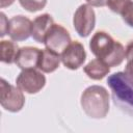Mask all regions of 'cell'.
Here are the masks:
<instances>
[{
	"label": "cell",
	"mask_w": 133,
	"mask_h": 133,
	"mask_svg": "<svg viewBox=\"0 0 133 133\" xmlns=\"http://www.w3.org/2000/svg\"><path fill=\"white\" fill-rule=\"evenodd\" d=\"M16 83L21 90L32 95L38 92L45 86L46 77L35 69H26L18 75Z\"/></svg>",
	"instance_id": "6"
},
{
	"label": "cell",
	"mask_w": 133,
	"mask_h": 133,
	"mask_svg": "<svg viewBox=\"0 0 133 133\" xmlns=\"http://www.w3.org/2000/svg\"><path fill=\"white\" fill-rule=\"evenodd\" d=\"M60 58L65 68L70 70L79 69L86 58V53L83 45L77 41L71 42L68 47L61 52Z\"/></svg>",
	"instance_id": "8"
},
{
	"label": "cell",
	"mask_w": 133,
	"mask_h": 133,
	"mask_svg": "<svg viewBox=\"0 0 133 133\" xmlns=\"http://www.w3.org/2000/svg\"><path fill=\"white\" fill-rule=\"evenodd\" d=\"M19 3L27 11L35 12L46 6L47 0H19Z\"/></svg>",
	"instance_id": "15"
},
{
	"label": "cell",
	"mask_w": 133,
	"mask_h": 133,
	"mask_svg": "<svg viewBox=\"0 0 133 133\" xmlns=\"http://www.w3.org/2000/svg\"><path fill=\"white\" fill-rule=\"evenodd\" d=\"M130 2H131V0H107L106 5L113 12L122 15L124 9L128 6V4Z\"/></svg>",
	"instance_id": "16"
},
{
	"label": "cell",
	"mask_w": 133,
	"mask_h": 133,
	"mask_svg": "<svg viewBox=\"0 0 133 133\" xmlns=\"http://www.w3.org/2000/svg\"><path fill=\"white\" fill-rule=\"evenodd\" d=\"M0 102L1 106L10 112L20 111L25 104V97L23 90L18 86L9 84L5 79H1L0 82Z\"/></svg>",
	"instance_id": "4"
},
{
	"label": "cell",
	"mask_w": 133,
	"mask_h": 133,
	"mask_svg": "<svg viewBox=\"0 0 133 133\" xmlns=\"http://www.w3.org/2000/svg\"><path fill=\"white\" fill-rule=\"evenodd\" d=\"M89 49L97 58L109 66H117L126 58L124 46L104 31H98L92 35L89 41Z\"/></svg>",
	"instance_id": "1"
},
{
	"label": "cell",
	"mask_w": 133,
	"mask_h": 133,
	"mask_svg": "<svg viewBox=\"0 0 133 133\" xmlns=\"http://www.w3.org/2000/svg\"><path fill=\"white\" fill-rule=\"evenodd\" d=\"M54 24L53 18L49 14H43L37 16L32 22V31L31 36L37 43H44L45 36L49 31L50 27Z\"/></svg>",
	"instance_id": "11"
},
{
	"label": "cell",
	"mask_w": 133,
	"mask_h": 133,
	"mask_svg": "<svg viewBox=\"0 0 133 133\" xmlns=\"http://www.w3.org/2000/svg\"><path fill=\"white\" fill-rule=\"evenodd\" d=\"M87 3L91 6H98V7H102L106 5L107 0H86Z\"/></svg>",
	"instance_id": "20"
},
{
	"label": "cell",
	"mask_w": 133,
	"mask_h": 133,
	"mask_svg": "<svg viewBox=\"0 0 133 133\" xmlns=\"http://www.w3.org/2000/svg\"><path fill=\"white\" fill-rule=\"evenodd\" d=\"M0 19H1V36H4L5 34H7L8 31V22L9 20L6 19V16L4 15V12L0 14Z\"/></svg>",
	"instance_id": "18"
},
{
	"label": "cell",
	"mask_w": 133,
	"mask_h": 133,
	"mask_svg": "<svg viewBox=\"0 0 133 133\" xmlns=\"http://www.w3.org/2000/svg\"><path fill=\"white\" fill-rule=\"evenodd\" d=\"M84 73L91 79L94 80H101L103 79L110 71V66L102 61L99 58L92 59L89 61L83 69Z\"/></svg>",
	"instance_id": "13"
},
{
	"label": "cell",
	"mask_w": 133,
	"mask_h": 133,
	"mask_svg": "<svg viewBox=\"0 0 133 133\" xmlns=\"http://www.w3.org/2000/svg\"><path fill=\"white\" fill-rule=\"evenodd\" d=\"M60 55L48 48L41 50V55L38 59L37 69H39L44 73H52L54 72L60 63Z\"/></svg>",
	"instance_id": "12"
},
{
	"label": "cell",
	"mask_w": 133,
	"mask_h": 133,
	"mask_svg": "<svg viewBox=\"0 0 133 133\" xmlns=\"http://www.w3.org/2000/svg\"><path fill=\"white\" fill-rule=\"evenodd\" d=\"M96 14L91 5L81 4L75 11L73 17V25L76 32L81 37L88 36L95 28Z\"/></svg>",
	"instance_id": "5"
},
{
	"label": "cell",
	"mask_w": 133,
	"mask_h": 133,
	"mask_svg": "<svg viewBox=\"0 0 133 133\" xmlns=\"http://www.w3.org/2000/svg\"><path fill=\"white\" fill-rule=\"evenodd\" d=\"M69 31L59 24H53L45 36L44 44L46 47L56 53H61L71 43Z\"/></svg>",
	"instance_id": "7"
},
{
	"label": "cell",
	"mask_w": 133,
	"mask_h": 133,
	"mask_svg": "<svg viewBox=\"0 0 133 133\" xmlns=\"http://www.w3.org/2000/svg\"><path fill=\"white\" fill-rule=\"evenodd\" d=\"M80 104L85 114L91 118H104L109 111V95L100 85L88 86L81 95Z\"/></svg>",
	"instance_id": "3"
},
{
	"label": "cell",
	"mask_w": 133,
	"mask_h": 133,
	"mask_svg": "<svg viewBox=\"0 0 133 133\" xmlns=\"http://www.w3.org/2000/svg\"><path fill=\"white\" fill-rule=\"evenodd\" d=\"M19 47L15 42L1 41L0 43V59L4 63L11 64L16 62Z\"/></svg>",
	"instance_id": "14"
},
{
	"label": "cell",
	"mask_w": 133,
	"mask_h": 133,
	"mask_svg": "<svg viewBox=\"0 0 133 133\" xmlns=\"http://www.w3.org/2000/svg\"><path fill=\"white\" fill-rule=\"evenodd\" d=\"M14 2H15V0H1L0 6H1V8H4V7H6V6L11 5Z\"/></svg>",
	"instance_id": "21"
},
{
	"label": "cell",
	"mask_w": 133,
	"mask_h": 133,
	"mask_svg": "<svg viewBox=\"0 0 133 133\" xmlns=\"http://www.w3.org/2000/svg\"><path fill=\"white\" fill-rule=\"evenodd\" d=\"M32 22L24 16H15L9 19L7 34L15 42L27 39L31 35Z\"/></svg>",
	"instance_id": "9"
},
{
	"label": "cell",
	"mask_w": 133,
	"mask_h": 133,
	"mask_svg": "<svg viewBox=\"0 0 133 133\" xmlns=\"http://www.w3.org/2000/svg\"><path fill=\"white\" fill-rule=\"evenodd\" d=\"M107 84L111 90L114 105L133 117V76L125 72H117L108 77Z\"/></svg>",
	"instance_id": "2"
},
{
	"label": "cell",
	"mask_w": 133,
	"mask_h": 133,
	"mask_svg": "<svg viewBox=\"0 0 133 133\" xmlns=\"http://www.w3.org/2000/svg\"><path fill=\"white\" fill-rule=\"evenodd\" d=\"M41 55V50L35 47H22L19 49L16 64L22 69H35L38 64V59Z\"/></svg>",
	"instance_id": "10"
},
{
	"label": "cell",
	"mask_w": 133,
	"mask_h": 133,
	"mask_svg": "<svg viewBox=\"0 0 133 133\" xmlns=\"http://www.w3.org/2000/svg\"><path fill=\"white\" fill-rule=\"evenodd\" d=\"M126 59L133 60V41H131L126 48Z\"/></svg>",
	"instance_id": "19"
},
{
	"label": "cell",
	"mask_w": 133,
	"mask_h": 133,
	"mask_svg": "<svg viewBox=\"0 0 133 133\" xmlns=\"http://www.w3.org/2000/svg\"><path fill=\"white\" fill-rule=\"evenodd\" d=\"M122 18L127 25L133 27V2H130L124 9V11L122 12Z\"/></svg>",
	"instance_id": "17"
}]
</instances>
